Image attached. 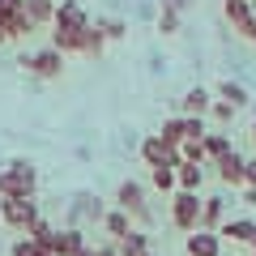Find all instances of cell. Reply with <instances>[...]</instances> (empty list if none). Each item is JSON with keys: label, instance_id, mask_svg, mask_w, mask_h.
<instances>
[{"label": "cell", "instance_id": "7", "mask_svg": "<svg viewBox=\"0 0 256 256\" xmlns=\"http://www.w3.org/2000/svg\"><path fill=\"white\" fill-rule=\"evenodd\" d=\"M52 26L56 30H86V26H90V13L82 9V0H60V4H56Z\"/></svg>", "mask_w": 256, "mask_h": 256}, {"label": "cell", "instance_id": "28", "mask_svg": "<svg viewBox=\"0 0 256 256\" xmlns=\"http://www.w3.org/2000/svg\"><path fill=\"white\" fill-rule=\"evenodd\" d=\"M116 248H120V252H146V248H150V235H146V230H132V235H128L124 244H116Z\"/></svg>", "mask_w": 256, "mask_h": 256}, {"label": "cell", "instance_id": "10", "mask_svg": "<svg viewBox=\"0 0 256 256\" xmlns=\"http://www.w3.org/2000/svg\"><path fill=\"white\" fill-rule=\"evenodd\" d=\"M214 166H218V180H222V184H230V188H244V166H248L244 154H235V150H230V154L218 158Z\"/></svg>", "mask_w": 256, "mask_h": 256}, {"label": "cell", "instance_id": "4", "mask_svg": "<svg viewBox=\"0 0 256 256\" xmlns=\"http://www.w3.org/2000/svg\"><path fill=\"white\" fill-rule=\"evenodd\" d=\"M18 64L26 68V73L43 77V82H52V77H60V73H64V56L56 52V47H43V52H22V56H18Z\"/></svg>", "mask_w": 256, "mask_h": 256}, {"label": "cell", "instance_id": "25", "mask_svg": "<svg viewBox=\"0 0 256 256\" xmlns=\"http://www.w3.org/2000/svg\"><path fill=\"white\" fill-rule=\"evenodd\" d=\"M150 180H154V188L171 192L175 188V166H150Z\"/></svg>", "mask_w": 256, "mask_h": 256}, {"label": "cell", "instance_id": "1", "mask_svg": "<svg viewBox=\"0 0 256 256\" xmlns=\"http://www.w3.org/2000/svg\"><path fill=\"white\" fill-rule=\"evenodd\" d=\"M34 192H38V171L30 158H13L0 171V201L4 196H34Z\"/></svg>", "mask_w": 256, "mask_h": 256}, {"label": "cell", "instance_id": "31", "mask_svg": "<svg viewBox=\"0 0 256 256\" xmlns=\"http://www.w3.org/2000/svg\"><path fill=\"white\" fill-rule=\"evenodd\" d=\"M13 13H22V0H0V30H4V22H9Z\"/></svg>", "mask_w": 256, "mask_h": 256}, {"label": "cell", "instance_id": "23", "mask_svg": "<svg viewBox=\"0 0 256 256\" xmlns=\"http://www.w3.org/2000/svg\"><path fill=\"white\" fill-rule=\"evenodd\" d=\"M158 137H162L171 150H180V141H184V116H171V120H162V132H158Z\"/></svg>", "mask_w": 256, "mask_h": 256}, {"label": "cell", "instance_id": "17", "mask_svg": "<svg viewBox=\"0 0 256 256\" xmlns=\"http://www.w3.org/2000/svg\"><path fill=\"white\" fill-rule=\"evenodd\" d=\"M201 146H205V162H218V158H226L230 150H235L226 132H205V137H201Z\"/></svg>", "mask_w": 256, "mask_h": 256}, {"label": "cell", "instance_id": "20", "mask_svg": "<svg viewBox=\"0 0 256 256\" xmlns=\"http://www.w3.org/2000/svg\"><path fill=\"white\" fill-rule=\"evenodd\" d=\"M52 47L60 56H82V30H52Z\"/></svg>", "mask_w": 256, "mask_h": 256}, {"label": "cell", "instance_id": "24", "mask_svg": "<svg viewBox=\"0 0 256 256\" xmlns=\"http://www.w3.org/2000/svg\"><path fill=\"white\" fill-rule=\"evenodd\" d=\"M180 162H205V146L201 141H180Z\"/></svg>", "mask_w": 256, "mask_h": 256}, {"label": "cell", "instance_id": "11", "mask_svg": "<svg viewBox=\"0 0 256 256\" xmlns=\"http://www.w3.org/2000/svg\"><path fill=\"white\" fill-rule=\"evenodd\" d=\"M218 235H222V239H230V244H252L256 222H252V218H226V222L218 226Z\"/></svg>", "mask_w": 256, "mask_h": 256}, {"label": "cell", "instance_id": "35", "mask_svg": "<svg viewBox=\"0 0 256 256\" xmlns=\"http://www.w3.org/2000/svg\"><path fill=\"white\" fill-rule=\"evenodd\" d=\"M244 34H248V38H252V43H256V13H252V26H248Z\"/></svg>", "mask_w": 256, "mask_h": 256}, {"label": "cell", "instance_id": "38", "mask_svg": "<svg viewBox=\"0 0 256 256\" xmlns=\"http://www.w3.org/2000/svg\"><path fill=\"white\" fill-rule=\"evenodd\" d=\"M252 141H256V124H252Z\"/></svg>", "mask_w": 256, "mask_h": 256}, {"label": "cell", "instance_id": "6", "mask_svg": "<svg viewBox=\"0 0 256 256\" xmlns=\"http://www.w3.org/2000/svg\"><path fill=\"white\" fill-rule=\"evenodd\" d=\"M141 162L146 166H180V150H171L158 132H150V137L141 141Z\"/></svg>", "mask_w": 256, "mask_h": 256}, {"label": "cell", "instance_id": "13", "mask_svg": "<svg viewBox=\"0 0 256 256\" xmlns=\"http://www.w3.org/2000/svg\"><path fill=\"white\" fill-rule=\"evenodd\" d=\"M180 102H184V116H201L205 120V116H210V107H214V94L205 90V86H192Z\"/></svg>", "mask_w": 256, "mask_h": 256}, {"label": "cell", "instance_id": "16", "mask_svg": "<svg viewBox=\"0 0 256 256\" xmlns=\"http://www.w3.org/2000/svg\"><path fill=\"white\" fill-rule=\"evenodd\" d=\"M22 13L34 22V30H38V26H52V18H56V0H22Z\"/></svg>", "mask_w": 256, "mask_h": 256}, {"label": "cell", "instance_id": "29", "mask_svg": "<svg viewBox=\"0 0 256 256\" xmlns=\"http://www.w3.org/2000/svg\"><path fill=\"white\" fill-rule=\"evenodd\" d=\"M210 116L218 120V124H230V120H235V107H230V102H222V98H218V102H214V107H210Z\"/></svg>", "mask_w": 256, "mask_h": 256}, {"label": "cell", "instance_id": "3", "mask_svg": "<svg viewBox=\"0 0 256 256\" xmlns=\"http://www.w3.org/2000/svg\"><path fill=\"white\" fill-rule=\"evenodd\" d=\"M34 218H38V201L34 196H4V201H0V222H4L9 230H22V235H26V226Z\"/></svg>", "mask_w": 256, "mask_h": 256}, {"label": "cell", "instance_id": "15", "mask_svg": "<svg viewBox=\"0 0 256 256\" xmlns=\"http://www.w3.org/2000/svg\"><path fill=\"white\" fill-rule=\"evenodd\" d=\"M201 184H205V171L196 162H180L175 166V188L180 192H201Z\"/></svg>", "mask_w": 256, "mask_h": 256}, {"label": "cell", "instance_id": "36", "mask_svg": "<svg viewBox=\"0 0 256 256\" xmlns=\"http://www.w3.org/2000/svg\"><path fill=\"white\" fill-rule=\"evenodd\" d=\"M120 256H154V248H146V252H120Z\"/></svg>", "mask_w": 256, "mask_h": 256}, {"label": "cell", "instance_id": "27", "mask_svg": "<svg viewBox=\"0 0 256 256\" xmlns=\"http://www.w3.org/2000/svg\"><path fill=\"white\" fill-rule=\"evenodd\" d=\"M9 252H13V256H56V252H47V248H38V244H30V239H26V235H22V239H18V244H13V248H9Z\"/></svg>", "mask_w": 256, "mask_h": 256}, {"label": "cell", "instance_id": "2", "mask_svg": "<svg viewBox=\"0 0 256 256\" xmlns=\"http://www.w3.org/2000/svg\"><path fill=\"white\" fill-rule=\"evenodd\" d=\"M171 226L192 235V230H201V196L196 192H175L171 196Z\"/></svg>", "mask_w": 256, "mask_h": 256}, {"label": "cell", "instance_id": "33", "mask_svg": "<svg viewBox=\"0 0 256 256\" xmlns=\"http://www.w3.org/2000/svg\"><path fill=\"white\" fill-rule=\"evenodd\" d=\"M244 188H256V158H248L244 166Z\"/></svg>", "mask_w": 256, "mask_h": 256}, {"label": "cell", "instance_id": "8", "mask_svg": "<svg viewBox=\"0 0 256 256\" xmlns=\"http://www.w3.org/2000/svg\"><path fill=\"white\" fill-rule=\"evenodd\" d=\"M184 252L188 256H222V235L218 230H192L184 239Z\"/></svg>", "mask_w": 256, "mask_h": 256}, {"label": "cell", "instance_id": "12", "mask_svg": "<svg viewBox=\"0 0 256 256\" xmlns=\"http://www.w3.org/2000/svg\"><path fill=\"white\" fill-rule=\"evenodd\" d=\"M226 222V201L222 196H201V230H218Z\"/></svg>", "mask_w": 256, "mask_h": 256}, {"label": "cell", "instance_id": "39", "mask_svg": "<svg viewBox=\"0 0 256 256\" xmlns=\"http://www.w3.org/2000/svg\"><path fill=\"white\" fill-rule=\"evenodd\" d=\"M0 43H4V30H0Z\"/></svg>", "mask_w": 256, "mask_h": 256}, {"label": "cell", "instance_id": "19", "mask_svg": "<svg viewBox=\"0 0 256 256\" xmlns=\"http://www.w3.org/2000/svg\"><path fill=\"white\" fill-rule=\"evenodd\" d=\"M222 9H226V22L235 30H248L252 26V4L248 0H222Z\"/></svg>", "mask_w": 256, "mask_h": 256}, {"label": "cell", "instance_id": "40", "mask_svg": "<svg viewBox=\"0 0 256 256\" xmlns=\"http://www.w3.org/2000/svg\"><path fill=\"white\" fill-rule=\"evenodd\" d=\"M252 13H256V9H252Z\"/></svg>", "mask_w": 256, "mask_h": 256}, {"label": "cell", "instance_id": "14", "mask_svg": "<svg viewBox=\"0 0 256 256\" xmlns=\"http://www.w3.org/2000/svg\"><path fill=\"white\" fill-rule=\"evenodd\" d=\"M102 230H107L116 244H124V239L132 235V218H128L124 210H107V214H102Z\"/></svg>", "mask_w": 256, "mask_h": 256}, {"label": "cell", "instance_id": "30", "mask_svg": "<svg viewBox=\"0 0 256 256\" xmlns=\"http://www.w3.org/2000/svg\"><path fill=\"white\" fill-rule=\"evenodd\" d=\"M98 30H102L107 38H124V22H120V18H107V22H98Z\"/></svg>", "mask_w": 256, "mask_h": 256}, {"label": "cell", "instance_id": "32", "mask_svg": "<svg viewBox=\"0 0 256 256\" xmlns=\"http://www.w3.org/2000/svg\"><path fill=\"white\" fill-rule=\"evenodd\" d=\"M82 256H120V248H116V244H98V248L86 244V248H82Z\"/></svg>", "mask_w": 256, "mask_h": 256}, {"label": "cell", "instance_id": "21", "mask_svg": "<svg viewBox=\"0 0 256 256\" xmlns=\"http://www.w3.org/2000/svg\"><path fill=\"white\" fill-rule=\"evenodd\" d=\"M102 47H107V34L98 30V22H90L82 30V56H102Z\"/></svg>", "mask_w": 256, "mask_h": 256}, {"label": "cell", "instance_id": "22", "mask_svg": "<svg viewBox=\"0 0 256 256\" xmlns=\"http://www.w3.org/2000/svg\"><path fill=\"white\" fill-rule=\"evenodd\" d=\"M218 98H222V102H230L235 111H239V107H248V90H244L239 82H222V86H218Z\"/></svg>", "mask_w": 256, "mask_h": 256}, {"label": "cell", "instance_id": "5", "mask_svg": "<svg viewBox=\"0 0 256 256\" xmlns=\"http://www.w3.org/2000/svg\"><path fill=\"white\" fill-rule=\"evenodd\" d=\"M116 210H124L132 222H141V226H150V210H146V188H141L137 180H124L116 188Z\"/></svg>", "mask_w": 256, "mask_h": 256}, {"label": "cell", "instance_id": "37", "mask_svg": "<svg viewBox=\"0 0 256 256\" xmlns=\"http://www.w3.org/2000/svg\"><path fill=\"white\" fill-rule=\"evenodd\" d=\"M248 248H252V256H256V235H252V244H248Z\"/></svg>", "mask_w": 256, "mask_h": 256}, {"label": "cell", "instance_id": "18", "mask_svg": "<svg viewBox=\"0 0 256 256\" xmlns=\"http://www.w3.org/2000/svg\"><path fill=\"white\" fill-rule=\"evenodd\" d=\"M26 239H30V244H38V248H47V252H52V244H56V226H52V222L43 218V214H38V218L30 222V226H26Z\"/></svg>", "mask_w": 256, "mask_h": 256}, {"label": "cell", "instance_id": "26", "mask_svg": "<svg viewBox=\"0 0 256 256\" xmlns=\"http://www.w3.org/2000/svg\"><path fill=\"white\" fill-rule=\"evenodd\" d=\"M210 128H205V120L201 116H184V141H201Z\"/></svg>", "mask_w": 256, "mask_h": 256}, {"label": "cell", "instance_id": "34", "mask_svg": "<svg viewBox=\"0 0 256 256\" xmlns=\"http://www.w3.org/2000/svg\"><path fill=\"white\" fill-rule=\"evenodd\" d=\"M244 205H256V188H244Z\"/></svg>", "mask_w": 256, "mask_h": 256}, {"label": "cell", "instance_id": "9", "mask_svg": "<svg viewBox=\"0 0 256 256\" xmlns=\"http://www.w3.org/2000/svg\"><path fill=\"white\" fill-rule=\"evenodd\" d=\"M82 248H86V230H82V226H64V230H56V244H52L56 256H82Z\"/></svg>", "mask_w": 256, "mask_h": 256}]
</instances>
